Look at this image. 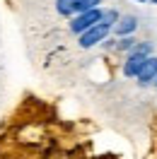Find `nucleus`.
<instances>
[{
    "instance_id": "nucleus-1",
    "label": "nucleus",
    "mask_w": 157,
    "mask_h": 159,
    "mask_svg": "<svg viewBox=\"0 0 157 159\" xmlns=\"http://www.w3.org/2000/svg\"><path fill=\"white\" fill-rule=\"evenodd\" d=\"M109 31H111V27L102 24V22L92 24L89 29H85L82 34H78V36H80V46H82V48H92V46H97V43H102V41L107 39Z\"/></svg>"
},
{
    "instance_id": "nucleus-2",
    "label": "nucleus",
    "mask_w": 157,
    "mask_h": 159,
    "mask_svg": "<svg viewBox=\"0 0 157 159\" xmlns=\"http://www.w3.org/2000/svg\"><path fill=\"white\" fill-rule=\"evenodd\" d=\"M99 17H102V10H99V7H92V10H85V12H78V17L70 22V31H73V34H82V31L89 29L92 24H97Z\"/></svg>"
},
{
    "instance_id": "nucleus-3",
    "label": "nucleus",
    "mask_w": 157,
    "mask_h": 159,
    "mask_svg": "<svg viewBox=\"0 0 157 159\" xmlns=\"http://www.w3.org/2000/svg\"><path fill=\"white\" fill-rule=\"evenodd\" d=\"M157 77V58L155 56H147L145 65L140 68V72H138V84H143V87H147V84H152Z\"/></svg>"
},
{
    "instance_id": "nucleus-4",
    "label": "nucleus",
    "mask_w": 157,
    "mask_h": 159,
    "mask_svg": "<svg viewBox=\"0 0 157 159\" xmlns=\"http://www.w3.org/2000/svg\"><path fill=\"white\" fill-rule=\"evenodd\" d=\"M145 60H147L145 53L131 51V56H128L126 65H123V75H126V77H138V72H140V68L145 65Z\"/></svg>"
},
{
    "instance_id": "nucleus-5",
    "label": "nucleus",
    "mask_w": 157,
    "mask_h": 159,
    "mask_svg": "<svg viewBox=\"0 0 157 159\" xmlns=\"http://www.w3.org/2000/svg\"><path fill=\"white\" fill-rule=\"evenodd\" d=\"M138 27V20L133 15H123V17H118L116 24H114V31H116L118 36H126V34H133Z\"/></svg>"
},
{
    "instance_id": "nucleus-6",
    "label": "nucleus",
    "mask_w": 157,
    "mask_h": 159,
    "mask_svg": "<svg viewBox=\"0 0 157 159\" xmlns=\"http://www.w3.org/2000/svg\"><path fill=\"white\" fill-rule=\"evenodd\" d=\"M75 7H78V0H56V10L63 17H70L75 15Z\"/></svg>"
},
{
    "instance_id": "nucleus-7",
    "label": "nucleus",
    "mask_w": 157,
    "mask_h": 159,
    "mask_svg": "<svg viewBox=\"0 0 157 159\" xmlns=\"http://www.w3.org/2000/svg\"><path fill=\"white\" fill-rule=\"evenodd\" d=\"M133 46H136V39H133L131 34L121 36V41L116 43V48H118V51H133Z\"/></svg>"
},
{
    "instance_id": "nucleus-8",
    "label": "nucleus",
    "mask_w": 157,
    "mask_h": 159,
    "mask_svg": "<svg viewBox=\"0 0 157 159\" xmlns=\"http://www.w3.org/2000/svg\"><path fill=\"white\" fill-rule=\"evenodd\" d=\"M102 0H78V7L75 12H85V10H92V7H99Z\"/></svg>"
},
{
    "instance_id": "nucleus-9",
    "label": "nucleus",
    "mask_w": 157,
    "mask_h": 159,
    "mask_svg": "<svg viewBox=\"0 0 157 159\" xmlns=\"http://www.w3.org/2000/svg\"><path fill=\"white\" fill-rule=\"evenodd\" d=\"M133 51H138V53H145V56H150V53H152V43H138V46H133Z\"/></svg>"
},
{
    "instance_id": "nucleus-10",
    "label": "nucleus",
    "mask_w": 157,
    "mask_h": 159,
    "mask_svg": "<svg viewBox=\"0 0 157 159\" xmlns=\"http://www.w3.org/2000/svg\"><path fill=\"white\" fill-rule=\"evenodd\" d=\"M138 2H147V0H138Z\"/></svg>"
},
{
    "instance_id": "nucleus-11",
    "label": "nucleus",
    "mask_w": 157,
    "mask_h": 159,
    "mask_svg": "<svg viewBox=\"0 0 157 159\" xmlns=\"http://www.w3.org/2000/svg\"><path fill=\"white\" fill-rule=\"evenodd\" d=\"M155 87H157V77H155Z\"/></svg>"
},
{
    "instance_id": "nucleus-12",
    "label": "nucleus",
    "mask_w": 157,
    "mask_h": 159,
    "mask_svg": "<svg viewBox=\"0 0 157 159\" xmlns=\"http://www.w3.org/2000/svg\"><path fill=\"white\" fill-rule=\"evenodd\" d=\"M152 2H157V0H152Z\"/></svg>"
}]
</instances>
